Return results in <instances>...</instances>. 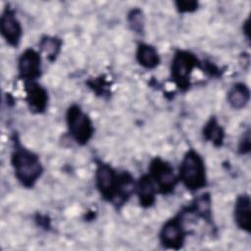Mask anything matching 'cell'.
I'll return each mask as SVG.
<instances>
[{
	"label": "cell",
	"mask_w": 251,
	"mask_h": 251,
	"mask_svg": "<svg viewBox=\"0 0 251 251\" xmlns=\"http://www.w3.org/2000/svg\"><path fill=\"white\" fill-rule=\"evenodd\" d=\"M113 170L107 165H100L97 170V184L105 197L111 198L116 190L117 182Z\"/></svg>",
	"instance_id": "cell-7"
},
{
	"label": "cell",
	"mask_w": 251,
	"mask_h": 251,
	"mask_svg": "<svg viewBox=\"0 0 251 251\" xmlns=\"http://www.w3.org/2000/svg\"><path fill=\"white\" fill-rule=\"evenodd\" d=\"M13 163L19 179L25 185H31L41 173L37 157L25 150H18L14 154Z\"/></svg>",
	"instance_id": "cell-1"
},
{
	"label": "cell",
	"mask_w": 251,
	"mask_h": 251,
	"mask_svg": "<svg viewBox=\"0 0 251 251\" xmlns=\"http://www.w3.org/2000/svg\"><path fill=\"white\" fill-rule=\"evenodd\" d=\"M195 64L196 60L191 54L187 52H178L176 55L172 66V73L174 77L178 82L186 81Z\"/></svg>",
	"instance_id": "cell-4"
},
{
	"label": "cell",
	"mask_w": 251,
	"mask_h": 251,
	"mask_svg": "<svg viewBox=\"0 0 251 251\" xmlns=\"http://www.w3.org/2000/svg\"><path fill=\"white\" fill-rule=\"evenodd\" d=\"M139 197L144 205H150L154 199V186L148 177H143L139 182Z\"/></svg>",
	"instance_id": "cell-14"
},
{
	"label": "cell",
	"mask_w": 251,
	"mask_h": 251,
	"mask_svg": "<svg viewBox=\"0 0 251 251\" xmlns=\"http://www.w3.org/2000/svg\"><path fill=\"white\" fill-rule=\"evenodd\" d=\"M42 50L49 56H55L60 48V43L55 38H45L41 42Z\"/></svg>",
	"instance_id": "cell-16"
},
{
	"label": "cell",
	"mask_w": 251,
	"mask_h": 251,
	"mask_svg": "<svg viewBox=\"0 0 251 251\" xmlns=\"http://www.w3.org/2000/svg\"><path fill=\"white\" fill-rule=\"evenodd\" d=\"M151 172L156 182L162 189L169 190L173 188L175 183V176L170 165L159 159L155 160L151 165Z\"/></svg>",
	"instance_id": "cell-5"
},
{
	"label": "cell",
	"mask_w": 251,
	"mask_h": 251,
	"mask_svg": "<svg viewBox=\"0 0 251 251\" xmlns=\"http://www.w3.org/2000/svg\"><path fill=\"white\" fill-rule=\"evenodd\" d=\"M137 59L139 63L146 68H153L158 64L159 58L156 50L149 45H140L137 52Z\"/></svg>",
	"instance_id": "cell-13"
},
{
	"label": "cell",
	"mask_w": 251,
	"mask_h": 251,
	"mask_svg": "<svg viewBox=\"0 0 251 251\" xmlns=\"http://www.w3.org/2000/svg\"><path fill=\"white\" fill-rule=\"evenodd\" d=\"M68 124L70 131L79 143H85L92 134V126L88 117L79 108L72 107L68 113Z\"/></svg>",
	"instance_id": "cell-3"
},
{
	"label": "cell",
	"mask_w": 251,
	"mask_h": 251,
	"mask_svg": "<svg viewBox=\"0 0 251 251\" xmlns=\"http://www.w3.org/2000/svg\"><path fill=\"white\" fill-rule=\"evenodd\" d=\"M227 99L233 108H242L249 99V90L244 84H236L229 91Z\"/></svg>",
	"instance_id": "cell-12"
},
{
	"label": "cell",
	"mask_w": 251,
	"mask_h": 251,
	"mask_svg": "<svg viewBox=\"0 0 251 251\" xmlns=\"http://www.w3.org/2000/svg\"><path fill=\"white\" fill-rule=\"evenodd\" d=\"M27 101L34 111L40 112L44 110L47 102L46 92L36 84H30L27 89Z\"/></svg>",
	"instance_id": "cell-11"
},
{
	"label": "cell",
	"mask_w": 251,
	"mask_h": 251,
	"mask_svg": "<svg viewBox=\"0 0 251 251\" xmlns=\"http://www.w3.org/2000/svg\"><path fill=\"white\" fill-rule=\"evenodd\" d=\"M177 7L181 12H187V11H192L196 7V2L194 1H180L177 2Z\"/></svg>",
	"instance_id": "cell-17"
},
{
	"label": "cell",
	"mask_w": 251,
	"mask_h": 251,
	"mask_svg": "<svg viewBox=\"0 0 251 251\" xmlns=\"http://www.w3.org/2000/svg\"><path fill=\"white\" fill-rule=\"evenodd\" d=\"M234 217L239 227L250 230V199L248 196L244 195L238 198L235 204Z\"/></svg>",
	"instance_id": "cell-10"
},
{
	"label": "cell",
	"mask_w": 251,
	"mask_h": 251,
	"mask_svg": "<svg viewBox=\"0 0 251 251\" xmlns=\"http://www.w3.org/2000/svg\"><path fill=\"white\" fill-rule=\"evenodd\" d=\"M180 178L190 189H197L205 183L204 166L201 158L194 151L188 152L180 167Z\"/></svg>",
	"instance_id": "cell-2"
},
{
	"label": "cell",
	"mask_w": 251,
	"mask_h": 251,
	"mask_svg": "<svg viewBox=\"0 0 251 251\" xmlns=\"http://www.w3.org/2000/svg\"><path fill=\"white\" fill-rule=\"evenodd\" d=\"M1 31L7 41L12 45H17L21 37V26L17 19L10 12H6L1 18Z\"/></svg>",
	"instance_id": "cell-8"
},
{
	"label": "cell",
	"mask_w": 251,
	"mask_h": 251,
	"mask_svg": "<svg viewBox=\"0 0 251 251\" xmlns=\"http://www.w3.org/2000/svg\"><path fill=\"white\" fill-rule=\"evenodd\" d=\"M161 238L165 245L172 248H178L183 240V231L180 224L176 220L168 222L163 227Z\"/></svg>",
	"instance_id": "cell-9"
},
{
	"label": "cell",
	"mask_w": 251,
	"mask_h": 251,
	"mask_svg": "<svg viewBox=\"0 0 251 251\" xmlns=\"http://www.w3.org/2000/svg\"><path fill=\"white\" fill-rule=\"evenodd\" d=\"M204 134L210 140L215 143H221L223 139V131L219 125L215 121H211L205 127Z\"/></svg>",
	"instance_id": "cell-15"
},
{
	"label": "cell",
	"mask_w": 251,
	"mask_h": 251,
	"mask_svg": "<svg viewBox=\"0 0 251 251\" xmlns=\"http://www.w3.org/2000/svg\"><path fill=\"white\" fill-rule=\"evenodd\" d=\"M20 73L25 78H35L40 75V58L33 50H26L20 59Z\"/></svg>",
	"instance_id": "cell-6"
}]
</instances>
